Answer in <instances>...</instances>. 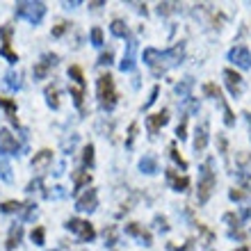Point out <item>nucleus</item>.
<instances>
[{
	"label": "nucleus",
	"mask_w": 251,
	"mask_h": 251,
	"mask_svg": "<svg viewBox=\"0 0 251 251\" xmlns=\"http://www.w3.org/2000/svg\"><path fill=\"white\" fill-rule=\"evenodd\" d=\"M183 53H185V44H176V46L165 50V53H160L155 48H146L144 62L155 75H160V73H165L167 69H172V66L178 64V62L183 60Z\"/></svg>",
	"instance_id": "nucleus-1"
},
{
	"label": "nucleus",
	"mask_w": 251,
	"mask_h": 251,
	"mask_svg": "<svg viewBox=\"0 0 251 251\" xmlns=\"http://www.w3.org/2000/svg\"><path fill=\"white\" fill-rule=\"evenodd\" d=\"M96 94H99V103L103 110H112L117 103V92H114V80L112 75H100L96 82Z\"/></svg>",
	"instance_id": "nucleus-2"
},
{
	"label": "nucleus",
	"mask_w": 251,
	"mask_h": 251,
	"mask_svg": "<svg viewBox=\"0 0 251 251\" xmlns=\"http://www.w3.org/2000/svg\"><path fill=\"white\" fill-rule=\"evenodd\" d=\"M16 16L25 19L32 25H39L41 19L46 16V5L44 2H16Z\"/></svg>",
	"instance_id": "nucleus-3"
},
{
	"label": "nucleus",
	"mask_w": 251,
	"mask_h": 251,
	"mask_svg": "<svg viewBox=\"0 0 251 251\" xmlns=\"http://www.w3.org/2000/svg\"><path fill=\"white\" fill-rule=\"evenodd\" d=\"M215 190V172H212V160H205L199 174V203H205Z\"/></svg>",
	"instance_id": "nucleus-4"
},
{
	"label": "nucleus",
	"mask_w": 251,
	"mask_h": 251,
	"mask_svg": "<svg viewBox=\"0 0 251 251\" xmlns=\"http://www.w3.org/2000/svg\"><path fill=\"white\" fill-rule=\"evenodd\" d=\"M66 228L75 233L80 240H87V242L94 240V235H96V233H94V226L89 224V222H85V219H69V222H66Z\"/></svg>",
	"instance_id": "nucleus-5"
},
{
	"label": "nucleus",
	"mask_w": 251,
	"mask_h": 251,
	"mask_svg": "<svg viewBox=\"0 0 251 251\" xmlns=\"http://www.w3.org/2000/svg\"><path fill=\"white\" fill-rule=\"evenodd\" d=\"M69 78L73 80V99H75V105H82V92H85V75H82V69L80 66H71L69 69Z\"/></svg>",
	"instance_id": "nucleus-6"
},
{
	"label": "nucleus",
	"mask_w": 251,
	"mask_h": 251,
	"mask_svg": "<svg viewBox=\"0 0 251 251\" xmlns=\"http://www.w3.org/2000/svg\"><path fill=\"white\" fill-rule=\"evenodd\" d=\"M96 205H99V194H96V190H85L75 199V208H78L80 212H92V210H96Z\"/></svg>",
	"instance_id": "nucleus-7"
},
{
	"label": "nucleus",
	"mask_w": 251,
	"mask_h": 251,
	"mask_svg": "<svg viewBox=\"0 0 251 251\" xmlns=\"http://www.w3.org/2000/svg\"><path fill=\"white\" fill-rule=\"evenodd\" d=\"M224 80H226L228 92H231L233 96H242V92H245V80H242V75H240V73H235L233 69H226V71H224Z\"/></svg>",
	"instance_id": "nucleus-8"
},
{
	"label": "nucleus",
	"mask_w": 251,
	"mask_h": 251,
	"mask_svg": "<svg viewBox=\"0 0 251 251\" xmlns=\"http://www.w3.org/2000/svg\"><path fill=\"white\" fill-rule=\"evenodd\" d=\"M228 60H231L235 66H240V69H251V53H249V48H247V46L231 48Z\"/></svg>",
	"instance_id": "nucleus-9"
},
{
	"label": "nucleus",
	"mask_w": 251,
	"mask_h": 251,
	"mask_svg": "<svg viewBox=\"0 0 251 251\" xmlns=\"http://www.w3.org/2000/svg\"><path fill=\"white\" fill-rule=\"evenodd\" d=\"M0 153L2 155H16L19 153V142L14 139V135L7 128L0 130Z\"/></svg>",
	"instance_id": "nucleus-10"
},
{
	"label": "nucleus",
	"mask_w": 251,
	"mask_h": 251,
	"mask_svg": "<svg viewBox=\"0 0 251 251\" xmlns=\"http://www.w3.org/2000/svg\"><path fill=\"white\" fill-rule=\"evenodd\" d=\"M57 64V55H44V57H41V62H37V64H34V69H32V73H34V78H44V75H46L48 73V69H50V66H55Z\"/></svg>",
	"instance_id": "nucleus-11"
},
{
	"label": "nucleus",
	"mask_w": 251,
	"mask_h": 251,
	"mask_svg": "<svg viewBox=\"0 0 251 251\" xmlns=\"http://www.w3.org/2000/svg\"><path fill=\"white\" fill-rule=\"evenodd\" d=\"M169 121V112L167 110H162V112H158V114H151L149 119H146V126H149V132L151 135H155V132L162 128V126Z\"/></svg>",
	"instance_id": "nucleus-12"
},
{
	"label": "nucleus",
	"mask_w": 251,
	"mask_h": 251,
	"mask_svg": "<svg viewBox=\"0 0 251 251\" xmlns=\"http://www.w3.org/2000/svg\"><path fill=\"white\" fill-rule=\"evenodd\" d=\"M50 162H53V153L48 151V149H44V151H39L32 158V169H37V172H44V169H46Z\"/></svg>",
	"instance_id": "nucleus-13"
},
{
	"label": "nucleus",
	"mask_w": 251,
	"mask_h": 251,
	"mask_svg": "<svg viewBox=\"0 0 251 251\" xmlns=\"http://www.w3.org/2000/svg\"><path fill=\"white\" fill-rule=\"evenodd\" d=\"M135 50H137V41L130 39L128 41V53L124 55V62H121V71H132L135 69Z\"/></svg>",
	"instance_id": "nucleus-14"
},
{
	"label": "nucleus",
	"mask_w": 251,
	"mask_h": 251,
	"mask_svg": "<svg viewBox=\"0 0 251 251\" xmlns=\"http://www.w3.org/2000/svg\"><path fill=\"white\" fill-rule=\"evenodd\" d=\"M194 135H197V137H194V149H197V151H203L205 144H208V124L203 121V124L197 128Z\"/></svg>",
	"instance_id": "nucleus-15"
},
{
	"label": "nucleus",
	"mask_w": 251,
	"mask_h": 251,
	"mask_svg": "<svg viewBox=\"0 0 251 251\" xmlns=\"http://www.w3.org/2000/svg\"><path fill=\"white\" fill-rule=\"evenodd\" d=\"M0 107L7 112V117H9V121H12L14 126H19V119H16V103H14V100L0 96Z\"/></svg>",
	"instance_id": "nucleus-16"
},
{
	"label": "nucleus",
	"mask_w": 251,
	"mask_h": 251,
	"mask_svg": "<svg viewBox=\"0 0 251 251\" xmlns=\"http://www.w3.org/2000/svg\"><path fill=\"white\" fill-rule=\"evenodd\" d=\"M21 238H23V226H12V231H9V238H7V251H12L14 247H19Z\"/></svg>",
	"instance_id": "nucleus-17"
},
{
	"label": "nucleus",
	"mask_w": 251,
	"mask_h": 251,
	"mask_svg": "<svg viewBox=\"0 0 251 251\" xmlns=\"http://www.w3.org/2000/svg\"><path fill=\"white\" fill-rule=\"evenodd\" d=\"M139 169L144 174H155L158 172V160L153 158V155H144V158L139 160Z\"/></svg>",
	"instance_id": "nucleus-18"
},
{
	"label": "nucleus",
	"mask_w": 251,
	"mask_h": 251,
	"mask_svg": "<svg viewBox=\"0 0 251 251\" xmlns=\"http://www.w3.org/2000/svg\"><path fill=\"white\" fill-rule=\"evenodd\" d=\"M126 231L130 233V235H135V238H139L144 245H151V235H149L146 231H142V228H139V224H128V226H126Z\"/></svg>",
	"instance_id": "nucleus-19"
},
{
	"label": "nucleus",
	"mask_w": 251,
	"mask_h": 251,
	"mask_svg": "<svg viewBox=\"0 0 251 251\" xmlns=\"http://www.w3.org/2000/svg\"><path fill=\"white\" fill-rule=\"evenodd\" d=\"M5 85L12 89V92H16V89H21V75H19V71H7V75H5Z\"/></svg>",
	"instance_id": "nucleus-20"
},
{
	"label": "nucleus",
	"mask_w": 251,
	"mask_h": 251,
	"mask_svg": "<svg viewBox=\"0 0 251 251\" xmlns=\"http://www.w3.org/2000/svg\"><path fill=\"white\" fill-rule=\"evenodd\" d=\"M0 178L7 180V183H12V180H14L12 167H9V162H7V160H2V158H0Z\"/></svg>",
	"instance_id": "nucleus-21"
},
{
	"label": "nucleus",
	"mask_w": 251,
	"mask_h": 251,
	"mask_svg": "<svg viewBox=\"0 0 251 251\" xmlns=\"http://www.w3.org/2000/svg\"><path fill=\"white\" fill-rule=\"evenodd\" d=\"M110 30H112V34L114 37H126L128 34V27H126V23L124 21H112V25H110Z\"/></svg>",
	"instance_id": "nucleus-22"
},
{
	"label": "nucleus",
	"mask_w": 251,
	"mask_h": 251,
	"mask_svg": "<svg viewBox=\"0 0 251 251\" xmlns=\"http://www.w3.org/2000/svg\"><path fill=\"white\" fill-rule=\"evenodd\" d=\"M167 176H169V180H172V185L176 187L178 192H183L187 185H190V180H187V178H176V176H174V169H169V174H167Z\"/></svg>",
	"instance_id": "nucleus-23"
},
{
	"label": "nucleus",
	"mask_w": 251,
	"mask_h": 251,
	"mask_svg": "<svg viewBox=\"0 0 251 251\" xmlns=\"http://www.w3.org/2000/svg\"><path fill=\"white\" fill-rule=\"evenodd\" d=\"M46 103L50 107H55V110L60 107V100H57V89H55V87H46Z\"/></svg>",
	"instance_id": "nucleus-24"
},
{
	"label": "nucleus",
	"mask_w": 251,
	"mask_h": 251,
	"mask_svg": "<svg viewBox=\"0 0 251 251\" xmlns=\"http://www.w3.org/2000/svg\"><path fill=\"white\" fill-rule=\"evenodd\" d=\"M21 208H23V203H19V201H5V203L0 205V210L5 212V215H12V212H19Z\"/></svg>",
	"instance_id": "nucleus-25"
},
{
	"label": "nucleus",
	"mask_w": 251,
	"mask_h": 251,
	"mask_svg": "<svg viewBox=\"0 0 251 251\" xmlns=\"http://www.w3.org/2000/svg\"><path fill=\"white\" fill-rule=\"evenodd\" d=\"M203 92L208 94V96H212V99L217 100V103H222V100H224V99H222V92H219V87H215V85H205Z\"/></svg>",
	"instance_id": "nucleus-26"
},
{
	"label": "nucleus",
	"mask_w": 251,
	"mask_h": 251,
	"mask_svg": "<svg viewBox=\"0 0 251 251\" xmlns=\"http://www.w3.org/2000/svg\"><path fill=\"white\" fill-rule=\"evenodd\" d=\"M92 44L94 46H103V30L100 27H94L92 30Z\"/></svg>",
	"instance_id": "nucleus-27"
},
{
	"label": "nucleus",
	"mask_w": 251,
	"mask_h": 251,
	"mask_svg": "<svg viewBox=\"0 0 251 251\" xmlns=\"http://www.w3.org/2000/svg\"><path fill=\"white\" fill-rule=\"evenodd\" d=\"M190 87H192V78H187L183 85H176V94H178V96H187Z\"/></svg>",
	"instance_id": "nucleus-28"
},
{
	"label": "nucleus",
	"mask_w": 251,
	"mask_h": 251,
	"mask_svg": "<svg viewBox=\"0 0 251 251\" xmlns=\"http://www.w3.org/2000/svg\"><path fill=\"white\" fill-rule=\"evenodd\" d=\"M85 183H89V172H78L75 174V187H82Z\"/></svg>",
	"instance_id": "nucleus-29"
},
{
	"label": "nucleus",
	"mask_w": 251,
	"mask_h": 251,
	"mask_svg": "<svg viewBox=\"0 0 251 251\" xmlns=\"http://www.w3.org/2000/svg\"><path fill=\"white\" fill-rule=\"evenodd\" d=\"M82 160H85V165H89V167L94 165V146L92 144L85 146V155H82Z\"/></svg>",
	"instance_id": "nucleus-30"
},
{
	"label": "nucleus",
	"mask_w": 251,
	"mask_h": 251,
	"mask_svg": "<svg viewBox=\"0 0 251 251\" xmlns=\"http://www.w3.org/2000/svg\"><path fill=\"white\" fill-rule=\"evenodd\" d=\"M32 242L34 245H44V228L41 226H37L32 231Z\"/></svg>",
	"instance_id": "nucleus-31"
},
{
	"label": "nucleus",
	"mask_w": 251,
	"mask_h": 251,
	"mask_svg": "<svg viewBox=\"0 0 251 251\" xmlns=\"http://www.w3.org/2000/svg\"><path fill=\"white\" fill-rule=\"evenodd\" d=\"M169 151H172V158H174V160H176V162H178V165H180V169H185V167H187V165H185V160H183V158H180V155H178V153H176V146L172 144V146H169Z\"/></svg>",
	"instance_id": "nucleus-32"
},
{
	"label": "nucleus",
	"mask_w": 251,
	"mask_h": 251,
	"mask_svg": "<svg viewBox=\"0 0 251 251\" xmlns=\"http://www.w3.org/2000/svg\"><path fill=\"white\" fill-rule=\"evenodd\" d=\"M2 55H5L9 62H19V57H16V53H12V48L9 46H2Z\"/></svg>",
	"instance_id": "nucleus-33"
},
{
	"label": "nucleus",
	"mask_w": 251,
	"mask_h": 251,
	"mask_svg": "<svg viewBox=\"0 0 251 251\" xmlns=\"http://www.w3.org/2000/svg\"><path fill=\"white\" fill-rule=\"evenodd\" d=\"M158 92H160L158 87H153V89H151V96H149V100L144 103V107H151L153 103H155V99H158Z\"/></svg>",
	"instance_id": "nucleus-34"
},
{
	"label": "nucleus",
	"mask_w": 251,
	"mask_h": 251,
	"mask_svg": "<svg viewBox=\"0 0 251 251\" xmlns=\"http://www.w3.org/2000/svg\"><path fill=\"white\" fill-rule=\"evenodd\" d=\"M185 126H187V119H183L180 121V126L176 128V135H178L180 139H185Z\"/></svg>",
	"instance_id": "nucleus-35"
},
{
	"label": "nucleus",
	"mask_w": 251,
	"mask_h": 251,
	"mask_svg": "<svg viewBox=\"0 0 251 251\" xmlns=\"http://www.w3.org/2000/svg\"><path fill=\"white\" fill-rule=\"evenodd\" d=\"M99 64H112V53H105L99 57Z\"/></svg>",
	"instance_id": "nucleus-36"
},
{
	"label": "nucleus",
	"mask_w": 251,
	"mask_h": 251,
	"mask_svg": "<svg viewBox=\"0 0 251 251\" xmlns=\"http://www.w3.org/2000/svg\"><path fill=\"white\" fill-rule=\"evenodd\" d=\"M135 130H137V126L132 124V126H130V135H128V146H132V137H135Z\"/></svg>",
	"instance_id": "nucleus-37"
},
{
	"label": "nucleus",
	"mask_w": 251,
	"mask_h": 251,
	"mask_svg": "<svg viewBox=\"0 0 251 251\" xmlns=\"http://www.w3.org/2000/svg\"><path fill=\"white\" fill-rule=\"evenodd\" d=\"M64 30H66V23H60V25L55 27V32H53V34H55V37H60V34L64 32Z\"/></svg>",
	"instance_id": "nucleus-38"
},
{
	"label": "nucleus",
	"mask_w": 251,
	"mask_h": 251,
	"mask_svg": "<svg viewBox=\"0 0 251 251\" xmlns=\"http://www.w3.org/2000/svg\"><path fill=\"white\" fill-rule=\"evenodd\" d=\"M242 197H245V192H238V190L231 192V199H233V201H235V199H242Z\"/></svg>",
	"instance_id": "nucleus-39"
},
{
	"label": "nucleus",
	"mask_w": 251,
	"mask_h": 251,
	"mask_svg": "<svg viewBox=\"0 0 251 251\" xmlns=\"http://www.w3.org/2000/svg\"><path fill=\"white\" fill-rule=\"evenodd\" d=\"M238 251H249V249H247V247H240V249Z\"/></svg>",
	"instance_id": "nucleus-40"
}]
</instances>
